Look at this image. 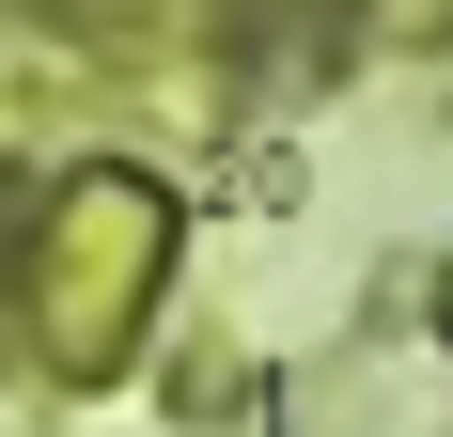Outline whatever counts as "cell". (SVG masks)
<instances>
[{
	"label": "cell",
	"instance_id": "1",
	"mask_svg": "<svg viewBox=\"0 0 453 437\" xmlns=\"http://www.w3.org/2000/svg\"><path fill=\"white\" fill-rule=\"evenodd\" d=\"M141 265H157V203H141V188H63V218H47V250H32V297L63 312V359L126 344Z\"/></svg>",
	"mask_w": 453,
	"mask_h": 437
}]
</instances>
